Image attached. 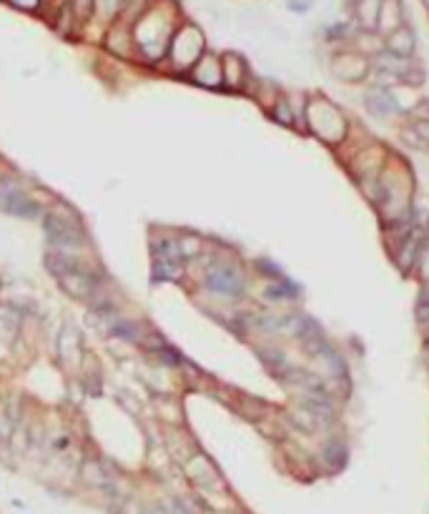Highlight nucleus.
Wrapping results in <instances>:
<instances>
[{
	"label": "nucleus",
	"mask_w": 429,
	"mask_h": 514,
	"mask_svg": "<svg viewBox=\"0 0 429 514\" xmlns=\"http://www.w3.org/2000/svg\"><path fill=\"white\" fill-rule=\"evenodd\" d=\"M71 6H73V13L83 21V18H88L91 11H93V0H71Z\"/></svg>",
	"instance_id": "obj_26"
},
{
	"label": "nucleus",
	"mask_w": 429,
	"mask_h": 514,
	"mask_svg": "<svg viewBox=\"0 0 429 514\" xmlns=\"http://www.w3.org/2000/svg\"><path fill=\"white\" fill-rule=\"evenodd\" d=\"M294 293V288L289 286V281H276V284H271V286H266L264 288V299H269V301H286L289 296Z\"/></svg>",
	"instance_id": "obj_20"
},
{
	"label": "nucleus",
	"mask_w": 429,
	"mask_h": 514,
	"mask_svg": "<svg viewBox=\"0 0 429 514\" xmlns=\"http://www.w3.org/2000/svg\"><path fill=\"white\" fill-rule=\"evenodd\" d=\"M387 53H391V56H396V58H409L414 53V33L407 28V25L391 30V33L387 35Z\"/></svg>",
	"instance_id": "obj_11"
},
{
	"label": "nucleus",
	"mask_w": 429,
	"mask_h": 514,
	"mask_svg": "<svg viewBox=\"0 0 429 514\" xmlns=\"http://www.w3.org/2000/svg\"><path fill=\"white\" fill-rule=\"evenodd\" d=\"M419 254H422V246H419V233H409L407 238H404L402 243V251H399V266H402L404 271L407 269H412V264L419 259Z\"/></svg>",
	"instance_id": "obj_17"
},
{
	"label": "nucleus",
	"mask_w": 429,
	"mask_h": 514,
	"mask_svg": "<svg viewBox=\"0 0 429 514\" xmlns=\"http://www.w3.org/2000/svg\"><path fill=\"white\" fill-rule=\"evenodd\" d=\"M191 76L198 86H206V88H216V86L224 83V78H221V63L216 61V56H211V53L198 58Z\"/></svg>",
	"instance_id": "obj_6"
},
{
	"label": "nucleus",
	"mask_w": 429,
	"mask_h": 514,
	"mask_svg": "<svg viewBox=\"0 0 429 514\" xmlns=\"http://www.w3.org/2000/svg\"><path fill=\"white\" fill-rule=\"evenodd\" d=\"M221 78H224V83L229 88H241L244 81H246V66H244L241 58L234 56V53L224 56V61H221Z\"/></svg>",
	"instance_id": "obj_12"
},
{
	"label": "nucleus",
	"mask_w": 429,
	"mask_h": 514,
	"mask_svg": "<svg viewBox=\"0 0 429 514\" xmlns=\"http://www.w3.org/2000/svg\"><path fill=\"white\" fill-rule=\"evenodd\" d=\"M168 56L176 68L196 66L198 58L204 56V35H201V30L193 28V25L178 30L168 45Z\"/></svg>",
	"instance_id": "obj_1"
},
{
	"label": "nucleus",
	"mask_w": 429,
	"mask_h": 514,
	"mask_svg": "<svg viewBox=\"0 0 429 514\" xmlns=\"http://www.w3.org/2000/svg\"><path fill=\"white\" fill-rule=\"evenodd\" d=\"M364 105L369 108V113H374V116H379V118L391 116V113L399 111L396 100L391 98V93H389V90H384V88L369 90V93L364 95Z\"/></svg>",
	"instance_id": "obj_10"
},
{
	"label": "nucleus",
	"mask_w": 429,
	"mask_h": 514,
	"mask_svg": "<svg viewBox=\"0 0 429 514\" xmlns=\"http://www.w3.org/2000/svg\"><path fill=\"white\" fill-rule=\"evenodd\" d=\"M367 61L357 53H344L334 61V73L344 81H359L367 76Z\"/></svg>",
	"instance_id": "obj_8"
},
{
	"label": "nucleus",
	"mask_w": 429,
	"mask_h": 514,
	"mask_svg": "<svg viewBox=\"0 0 429 514\" xmlns=\"http://www.w3.org/2000/svg\"><path fill=\"white\" fill-rule=\"evenodd\" d=\"M274 116H276V121H281V123H292V111H289V105H286L284 100L276 105Z\"/></svg>",
	"instance_id": "obj_27"
},
{
	"label": "nucleus",
	"mask_w": 429,
	"mask_h": 514,
	"mask_svg": "<svg viewBox=\"0 0 429 514\" xmlns=\"http://www.w3.org/2000/svg\"><path fill=\"white\" fill-rule=\"evenodd\" d=\"M81 479L88 486H108V474H105L103 467L96 462V459H86L81 467Z\"/></svg>",
	"instance_id": "obj_15"
},
{
	"label": "nucleus",
	"mask_w": 429,
	"mask_h": 514,
	"mask_svg": "<svg viewBox=\"0 0 429 514\" xmlns=\"http://www.w3.org/2000/svg\"><path fill=\"white\" fill-rule=\"evenodd\" d=\"M58 351H61V359L68 361L73 356H78V351H81V341H78V334L73 332L71 327L63 329L61 334V341H58Z\"/></svg>",
	"instance_id": "obj_18"
},
{
	"label": "nucleus",
	"mask_w": 429,
	"mask_h": 514,
	"mask_svg": "<svg viewBox=\"0 0 429 514\" xmlns=\"http://www.w3.org/2000/svg\"><path fill=\"white\" fill-rule=\"evenodd\" d=\"M123 3H128V0H93V8H98L101 16L110 18V16H113V13L121 11Z\"/></svg>",
	"instance_id": "obj_23"
},
{
	"label": "nucleus",
	"mask_w": 429,
	"mask_h": 514,
	"mask_svg": "<svg viewBox=\"0 0 429 514\" xmlns=\"http://www.w3.org/2000/svg\"><path fill=\"white\" fill-rule=\"evenodd\" d=\"M256 327H259L261 332H279V329H281V316L261 314L259 319H256Z\"/></svg>",
	"instance_id": "obj_25"
},
{
	"label": "nucleus",
	"mask_w": 429,
	"mask_h": 514,
	"mask_svg": "<svg viewBox=\"0 0 429 514\" xmlns=\"http://www.w3.org/2000/svg\"><path fill=\"white\" fill-rule=\"evenodd\" d=\"M321 457H324V462L331 467V469H339V467H344V462H347V449L341 447V442H326Z\"/></svg>",
	"instance_id": "obj_19"
},
{
	"label": "nucleus",
	"mask_w": 429,
	"mask_h": 514,
	"mask_svg": "<svg viewBox=\"0 0 429 514\" xmlns=\"http://www.w3.org/2000/svg\"><path fill=\"white\" fill-rule=\"evenodd\" d=\"M0 209L6 214L16 216V218H35V216H40V206L30 196L23 194V191H16L6 201H0Z\"/></svg>",
	"instance_id": "obj_7"
},
{
	"label": "nucleus",
	"mask_w": 429,
	"mask_h": 514,
	"mask_svg": "<svg viewBox=\"0 0 429 514\" xmlns=\"http://www.w3.org/2000/svg\"><path fill=\"white\" fill-rule=\"evenodd\" d=\"M422 3H424V6H427V8H429V0H422Z\"/></svg>",
	"instance_id": "obj_31"
},
{
	"label": "nucleus",
	"mask_w": 429,
	"mask_h": 514,
	"mask_svg": "<svg viewBox=\"0 0 429 514\" xmlns=\"http://www.w3.org/2000/svg\"><path fill=\"white\" fill-rule=\"evenodd\" d=\"M261 356H264V361L269 366H274V369H286V356L281 354L279 349H266V351H261Z\"/></svg>",
	"instance_id": "obj_24"
},
{
	"label": "nucleus",
	"mask_w": 429,
	"mask_h": 514,
	"mask_svg": "<svg viewBox=\"0 0 429 514\" xmlns=\"http://www.w3.org/2000/svg\"><path fill=\"white\" fill-rule=\"evenodd\" d=\"M151 356H154V361H156V364H161V366H178V364H181V356H178L171 346L156 349V351H151Z\"/></svg>",
	"instance_id": "obj_21"
},
{
	"label": "nucleus",
	"mask_w": 429,
	"mask_h": 514,
	"mask_svg": "<svg viewBox=\"0 0 429 514\" xmlns=\"http://www.w3.org/2000/svg\"><path fill=\"white\" fill-rule=\"evenodd\" d=\"M414 133H417L424 144H429V121H417V123H414Z\"/></svg>",
	"instance_id": "obj_28"
},
{
	"label": "nucleus",
	"mask_w": 429,
	"mask_h": 514,
	"mask_svg": "<svg viewBox=\"0 0 429 514\" xmlns=\"http://www.w3.org/2000/svg\"><path fill=\"white\" fill-rule=\"evenodd\" d=\"M8 3H13L16 8H23V11H35L40 0H8Z\"/></svg>",
	"instance_id": "obj_30"
},
{
	"label": "nucleus",
	"mask_w": 429,
	"mask_h": 514,
	"mask_svg": "<svg viewBox=\"0 0 429 514\" xmlns=\"http://www.w3.org/2000/svg\"><path fill=\"white\" fill-rule=\"evenodd\" d=\"M43 228H45V236L48 241L53 243L58 251H73V249H81L86 246V233H83L81 226H73V223H66L61 218H55L53 214H45L43 216Z\"/></svg>",
	"instance_id": "obj_3"
},
{
	"label": "nucleus",
	"mask_w": 429,
	"mask_h": 514,
	"mask_svg": "<svg viewBox=\"0 0 429 514\" xmlns=\"http://www.w3.org/2000/svg\"><path fill=\"white\" fill-rule=\"evenodd\" d=\"M289 419H292V424L299 426L302 431H314V426H316V419H314V416L309 414L304 407H302V409H297V411H292V414H289Z\"/></svg>",
	"instance_id": "obj_22"
},
{
	"label": "nucleus",
	"mask_w": 429,
	"mask_h": 514,
	"mask_svg": "<svg viewBox=\"0 0 429 514\" xmlns=\"http://www.w3.org/2000/svg\"><path fill=\"white\" fill-rule=\"evenodd\" d=\"M404 141H407L409 146H412V148H424V141H419V136L414 131H404Z\"/></svg>",
	"instance_id": "obj_29"
},
{
	"label": "nucleus",
	"mask_w": 429,
	"mask_h": 514,
	"mask_svg": "<svg viewBox=\"0 0 429 514\" xmlns=\"http://www.w3.org/2000/svg\"><path fill=\"white\" fill-rule=\"evenodd\" d=\"M138 28H146V38L138 40L143 53L156 58L168 48V28H166V21L156 11L143 13L141 21H138Z\"/></svg>",
	"instance_id": "obj_4"
},
{
	"label": "nucleus",
	"mask_w": 429,
	"mask_h": 514,
	"mask_svg": "<svg viewBox=\"0 0 429 514\" xmlns=\"http://www.w3.org/2000/svg\"><path fill=\"white\" fill-rule=\"evenodd\" d=\"M176 249H178V259L196 261L204 256L206 243L198 236H181V238H176Z\"/></svg>",
	"instance_id": "obj_14"
},
{
	"label": "nucleus",
	"mask_w": 429,
	"mask_h": 514,
	"mask_svg": "<svg viewBox=\"0 0 429 514\" xmlns=\"http://www.w3.org/2000/svg\"><path fill=\"white\" fill-rule=\"evenodd\" d=\"M108 332L116 339L128 341V344H143V339H146L141 324H136V321H131V319H121V316H110Z\"/></svg>",
	"instance_id": "obj_9"
},
{
	"label": "nucleus",
	"mask_w": 429,
	"mask_h": 514,
	"mask_svg": "<svg viewBox=\"0 0 429 514\" xmlns=\"http://www.w3.org/2000/svg\"><path fill=\"white\" fill-rule=\"evenodd\" d=\"M143 514H156V512H143Z\"/></svg>",
	"instance_id": "obj_32"
},
{
	"label": "nucleus",
	"mask_w": 429,
	"mask_h": 514,
	"mask_svg": "<svg viewBox=\"0 0 429 514\" xmlns=\"http://www.w3.org/2000/svg\"><path fill=\"white\" fill-rule=\"evenodd\" d=\"M204 284L209 291L219 293V296H229V299H236L244 293V279L234 264H226V261H214V264L206 269L204 274Z\"/></svg>",
	"instance_id": "obj_2"
},
{
	"label": "nucleus",
	"mask_w": 429,
	"mask_h": 514,
	"mask_svg": "<svg viewBox=\"0 0 429 514\" xmlns=\"http://www.w3.org/2000/svg\"><path fill=\"white\" fill-rule=\"evenodd\" d=\"M186 474L191 481H196L201 489H221L219 472L214 469L209 459L201 454H193L191 459H186Z\"/></svg>",
	"instance_id": "obj_5"
},
{
	"label": "nucleus",
	"mask_w": 429,
	"mask_h": 514,
	"mask_svg": "<svg viewBox=\"0 0 429 514\" xmlns=\"http://www.w3.org/2000/svg\"><path fill=\"white\" fill-rule=\"evenodd\" d=\"M377 28L384 30L387 35H389L391 30L402 28V6H399V0H382Z\"/></svg>",
	"instance_id": "obj_13"
},
{
	"label": "nucleus",
	"mask_w": 429,
	"mask_h": 514,
	"mask_svg": "<svg viewBox=\"0 0 429 514\" xmlns=\"http://www.w3.org/2000/svg\"><path fill=\"white\" fill-rule=\"evenodd\" d=\"M379 8H382V0H359L357 16H359V23H362L367 30L377 28V21H379Z\"/></svg>",
	"instance_id": "obj_16"
}]
</instances>
